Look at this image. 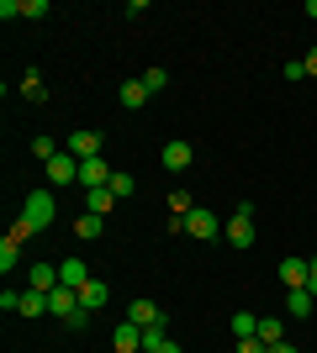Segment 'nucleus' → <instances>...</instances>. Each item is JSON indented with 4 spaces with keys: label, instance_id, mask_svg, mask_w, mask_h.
<instances>
[{
    "label": "nucleus",
    "instance_id": "15",
    "mask_svg": "<svg viewBox=\"0 0 317 353\" xmlns=\"http://www.w3.org/2000/svg\"><path fill=\"white\" fill-rule=\"evenodd\" d=\"M85 211H90V216H111V211H117V195H111V185H101V190H85Z\"/></svg>",
    "mask_w": 317,
    "mask_h": 353
},
{
    "label": "nucleus",
    "instance_id": "31",
    "mask_svg": "<svg viewBox=\"0 0 317 353\" xmlns=\"http://www.w3.org/2000/svg\"><path fill=\"white\" fill-rule=\"evenodd\" d=\"M307 264H312V274H307V290L317 295V253H312V259H307Z\"/></svg>",
    "mask_w": 317,
    "mask_h": 353
},
{
    "label": "nucleus",
    "instance_id": "32",
    "mask_svg": "<svg viewBox=\"0 0 317 353\" xmlns=\"http://www.w3.org/2000/svg\"><path fill=\"white\" fill-rule=\"evenodd\" d=\"M153 353H180V343H175V338H164V343H159Z\"/></svg>",
    "mask_w": 317,
    "mask_h": 353
},
{
    "label": "nucleus",
    "instance_id": "27",
    "mask_svg": "<svg viewBox=\"0 0 317 353\" xmlns=\"http://www.w3.org/2000/svg\"><path fill=\"white\" fill-rule=\"evenodd\" d=\"M21 16H32V21H37V16H48V0H21Z\"/></svg>",
    "mask_w": 317,
    "mask_h": 353
},
{
    "label": "nucleus",
    "instance_id": "34",
    "mask_svg": "<svg viewBox=\"0 0 317 353\" xmlns=\"http://www.w3.org/2000/svg\"><path fill=\"white\" fill-rule=\"evenodd\" d=\"M307 16H312V21H317V0H307Z\"/></svg>",
    "mask_w": 317,
    "mask_h": 353
},
{
    "label": "nucleus",
    "instance_id": "19",
    "mask_svg": "<svg viewBox=\"0 0 317 353\" xmlns=\"http://www.w3.org/2000/svg\"><path fill=\"white\" fill-rule=\"evenodd\" d=\"M16 316H48V295H43V290H21V306H16Z\"/></svg>",
    "mask_w": 317,
    "mask_h": 353
},
{
    "label": "nucleus",
    "instance_id": "23",
    "mask_svg": "<svg viewBox=\"0 0 317 353\" xmlns=\"http://www.w3.org/2000/svg\"><path fill=\"white\" fill-rule=\"evenodd\" d=\"M16 264H21V243H16V237H6V243H0V269L11 274Z\"/></svg>",
    "mask_w": 317,
    "mask_h": 353
},
{
    "label": "nucleus",
    "instance_id": "6",
    "mask_svg": "<svg viewBox=\"0 0 317 353\" xmlns=\"http://www.w3.org/2000/svg\"><path fill=\"white\" fill-rule=\"evenodd\" d=\"M275 274H280V285H286V290H307V274H312V264L291 253V259H280V264H275Z\"/></svg>",
    "mask_w": 317,
    "mask_h": 353
},
{
    "label": "nucleus",
    "instance_id": "25",
    "mask_svg": "<svg viewBox=\"0 0 317 353\" xmlns=\"http://www.w3.org/2000/svg\"><path fill=\"white\" fill-rule=\"evenodd\" d=\"M133 190H137V179L127 174V169H117V174H111V195H117V201H127Z\"/></svg>",
    "mask_w": 317,
    "mask_h": 353
},
{
    "label": "nucleus",
    "instance_id": "16",
    "mask_svg": "<svg viewBox=\"0 0 317 353\" xmlns=\"http://www.w3.org/2000/svg\"><path fill=\"white\" fill-rule=\"evenodd\" d=\"M21 95H27L32 105H43V101H48V79H43V69H27V74H21Z\"/></svg>",
    "mask_w": 317,
    "mask_h": 353
},
{
    "label": "nucleus",
    "instance_id": "10",
    "mask_svg": "<svg viewBox=\"0 0 317 353\" xmlns=\"http://www.w3.org/2000/svg\"><path fill=\"white\" fill-rule=\"evenodd\" d=\"M59 285L85 290V285H90V264H85V259H64V264H59Z\"/></svg>",
    "mask_w": 317,
    "mask_h": 353
},
{
    "label": "nucleus",
    "instance_id": "2",
    "mask_svg": "<svg viewBox=\"0 0 317 353\" xmlns=\"http://www.w3.org/2000/svg\"><path fill=\"white\" fill-rule=\"evenodd\" d=\"M222 232H227V243H233V248H254V206H249V201H238V211H233V216H227V227H222Z\"/></svg>",
    "mask_w": 317,
    "mask_h": 353
},
{
    "label": "nucleus",
    "instance_id": "26",
    "mask_svg": "<svg viewBox=\"0 0 317 353\" xmlns=\"http://www.w3.org/2000/svg\"><path fill=\"white\" fill-rule=\"evenodd\" d=\"M143 85H148V95H159V90L169 85V74L164 69H143Z\"/></svg>",
    "mask_w": 317,
    "mask_h": 353
},
{
    "label": "nucleus",
    "instance_id": "8",
    "mask_svg": "<svg viewBox=\"0 0 317 353\" xmlns=\"http://www.w3.org/2000/svg\"><path fill=\"white\" fill-rule=\"evenodd\" d=\"M111 174H117V169H111L106 159H85V163H79V185H85V190H101V185H111Z\"/></svg>",
    "mask_w": 317,
    "mask_h": 353
},
{
    "label": "nucleus",
    "instance_id": "11",
    "mask_svg": "<svg viewBox=\"0 0 317 353\" xmlns=\"http://www.w3.org/2000/svg\"><path fill=\"white\" fill-rule=\"evenodd\" d=\"M27 290L53 295V290H59V264H32V269H27Z\"/></svg>",
    "mask_w": 317,
    "mask_h": 353
},
{
    "label": "nucleus",
    "instance_id": "29",
    "mask_svg": "<svg viewBox=\"0 0 317 353\" xmlns=\"http://www.w3.org/2000/svg\"><path fill=\"white\" fill-rule=\"evenodd\" d=\"M233 353H265V343H259V338H238V348H233Z\"/></svg>",
    "mask_w": 317,
    "mask_h": 353
},
{
    "label": "nucleus",
    "instance_id": "24",
    "mask_svg": "<svg viewBox=\"0 0 317 353\" xmlns=\"http://www.w3.org/2000/svg\"><path fill=\"white\" fill-rule=\"evenodd\" d=\"M259 332V316L254 311H238V316H233V338H254Z\"/></svg>",
    "mask_w": 317,
    "mask_h": 353
},
{
    "label": "nucleus",
    "instance_id": "13",
    "mask_svg": "<svg viewBox=\"0 0 317 353\" xmlns=\"http://www.w3.org/2000/svg\"><path fill=\"white\" fill-rule=\"evenodd\" d=\"M117 101L127 105V111H143V105H148V85H143V79H122Z\"/></svg>",
    "mask_w": 317,
    "mask_h": 353
},
{
    "label": "nucleus",
    "instance_id": "7",
    "mask_svg": "<svg viewBox=\"0 0 317 353\" xmlns=\"http://www.w3.org/2000/svg\"><path fill=\"white\" fill-rule=\"evenodd\" d=\"M48 311H53V316H64V322H75L79 311H85V306H79V290H69V285H59V290L48 295Z\"/></svg>",
    "mask_w": 317,
    "mask_h": 353
},
{
    "label": "nucleus",
    "instance_id": "9",
    "mask_svg": "<svg viewBox=\"0 0 317 353\" xmlns=\"http://www.w3.org/2000/svg\"><path fill=\"white\" fill-rule=\"evenodd\" d=\"M48 179H53V185H79V159L69 153V148H64L59 159L48 163Z\"/></svg>",
    "mask_w": 317,
    "mask_h": 353
},
{
    "label": "nucleus",
    "instance_id": "17",
    "mask_svg": "<svg viewBox=\"0 0 317 353\" xmlns=\"http://www.w3.org/2000/svg\"><path fill=\"white\" fill-rule=\"evenodd\" d=\"M312 306H317L312 290H286V311L296 316V322H307V316H312Z\"/></svg>",
    "mask_w": 317,
    "mask_h": 353
},
{
    "label": "nucleus",
    "instance_id": "14",
    "mask_svg": "<svg viewBox=\"0 0 317 353\" xmlns=\"http://www.w3.org/2000/svg\"><path fill=\"white\" fill-rule=\"evenodd\" d=\"M127 322L133 327H153V322H169V316L153 306V301H133V306H127Z\"/></svg>",
    "mask_w": 317,
    "mask_h": 353
},
{
    "label": "nucleus",
    "instance_id": "18",
    "mask_svg": "<svg viewBox=\"0 0 317 353\" xmlns=\"http://www.w3.org/2000/svg\"><path fill=\"white\" fill-rule=\"evenodd\" d=\"M265 348H275V343H286V322L280 316H259V332H254Z\"/></svg>",
    "mask_w": 317,
    "mask_h": 353
},
{
    "label": "nucleus",
    "instance_id": "5",
    "mask_svg": "<svg viewBox=\"0 0 317 353\" xmlns=\"http://www.w3.org/2000/svg\"><path fill=\"white\" fill-rule=\"evenodd\" d=\"M64 148H69V153H75L79 163H85V159H101V132L79 127V132H69V137H64Z\"/></svg>",
    "mask_w": 317,
    "mask_h": 353
},
{
    "label": "nucleus",
    "instance_id": "20",
    "mask_svg": "<svg viewBox=\"0 0 317 353\" xmlns=\"http://www.w3.org/2000/svg\"><path fill=\"white\" fill-rule=\"evenodd\" d=\"M101 232H106V216H90V211H85V216L75 221V237H79V243H95Z\"/></svg>",
    "mask_w": 317,
    "mask_h": 353
},
{
    "label": "nucleus",
    "instance_id": "3",
    "mask_svg": "<svg viewBox=\"0 0 317 353\" xmlns=\"http://www.w3.org/2000/svg\"><path fill=\"white\" fill-rule=\"evenodd\" d=\"M175 232H191V237H201V243H211V237L222 232V221H217V211H206V206H196L185 221H169Z\"/></svg>",
    "mask_w": 317,
    "mask_h": 353
},
{
    "label": "nucleus",
    "instance_id": "12",
    "mask_svg": "<svg viewBox=\"0 0 317 353\" xmlns=\"http://www.w3.org/2000/svg\"><path fill=\"white\" fill-rule=\"evenodd\" d=\"M111 348H117V353H143V327L122 322L117 332H111Z\"/></svg>",
    "mask_w": 317,
    "mask_h": 353
},
{
    "label": "nucleus",
    "instance_id": "21",
    "mask_svg": "<svg viewBox=\"0 0 317 353\" xmlns=\"http://www.w3.org/2000/svg\"><path fill=\"white\" fill-rule=\"evenodd\" d=\"M106 301H111V290H106L101 280H90V285H85V290H79V306H85V311H101Z\"/></svg>",
    "mask_w": 317,
    "mask_h": 353
},
{
    "label": "nucleus",
    "instance_id": "33",
    "mask_svg": "<svg viewBox=\"0 0 317 353\" xmlns=\"http://www.w3.org/2000/svg\"><path fill=\"white\" fill-rule=\"evenodd\" d=\"M265 353H302L296 343H275V348H265Z\"/></svg>",
    "mask_w": 317,
    "mask_h": 353
},
{
    "label": "nucleus",
    "instance_id": "4",
    "mask_svg": "<svg viewBox=\"0 0 317 353\" xmlns=\"http://www.w3.org/2000/svg\"><path fill=\"white\" fill-rule=\"evenodd\" d=\"M159 163H164L169 174H185V169L196 163V148H191V143H180V137H175V143H164V153H159Z\"/></svg>",
    "mask_w": 317,
    "mask_h": 353
},
{
    "label": "nucleus",
    "instance_id": "28",
    "mask_svg": "<svg viewBox=\"0 0 317 353\" xmlns=\"http://www.w3.org/2000/svg\"><path fill=\"white\" fill-rule=\"evenodd\" d=\"M280 74H286L291 85H296V79H307V63H302V59H291V63H286V69H280Z\"/></svg>",
    "mask_w": 317,
    "mask_h": 353
},
{
    "label": "nucleus",
    "instance_id": "22",
    "mask_svg": "<svg viewBox=\"0 0 317 353\" xmlns=\"http://www.w3.org/2000/svg\"><path fill=\"white\" fill-rule=\"evenodd\" d=\"M191 211H196V201H191V190H185V185H180V190H169V216L185 221Z\"/></svg>",
    "mask_w": 317,
    "mask_h": 353
},
{
    "label": "nucleus",
    "instance_id": "1",
    "mask_svg": "<svg viewBox=\"0 0 317 353\" xmlns=\"http://www.w3.org/2000/svg\"><path fill=\"white\" fill-rule=\"evenodd\" d=\"M53 195L48 190H27V201H21V216H16V227H11V237L16 243H27L32 232H43V227H53Z\"/></svg>",
    "mask_w": 317,
    "mask_h": 353
},
{
    "label": "nucleus",
    "instance_id": "30",
    "mask_svg": "<svg viewBox=\"0 0 317 353\" xmlns=\"http://www.w3.org/2000/svg\"><path fill=\"white\" fill-rule=\"evenodd\" d=\"M302 63H307V79H317V48H307V59H302Z\"/></svg>",
    "mask_w": 317,
    "mask_h": 353
}]
</instances>
